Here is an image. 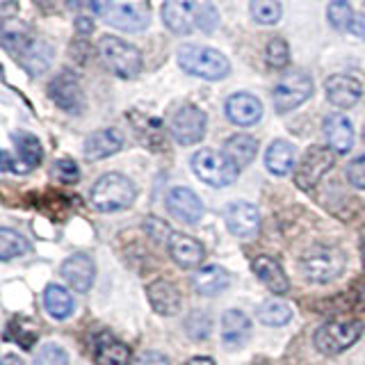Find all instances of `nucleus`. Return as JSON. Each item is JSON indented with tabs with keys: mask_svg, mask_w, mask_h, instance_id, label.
I'll return each instance as SVG.
<instances>
[{
	"mask_svg": "<svg viewBox=\"0 0 365 365\" xmlns=\"http://www.w3.org/2000/svg\"><path fill=\"white\" fill-rule=\"evenodd\" d=\"M3 46L30 76H39L51 66L53 60L51 43L26 26H5Z\"/></svg>",
	"mask_w": 365,
	"mask_h": 365,
	"instance_id": "obj_1",
	"label": "nucleus"
},
{
	"mask_svg": "<svg viewBox=\"0 0 365 365\" xmlns=\"http://www.w3.org/2000/svg\"><path fill=\"white\" fill-rule=\"evenodd\" d=\"M178 64L185 73L203 80H222L231 73L226 55L210 48V46L185 43L178 51Z\"/></svg>",
	"mask_w": 365,
	"mask_h": 365,
	"instance_id": "obj_2",
	"label": "nucleus"
},
{
	"mask_svg": "<svg viewBox=\"0 0 365 365\" xmlns=\"http://www.w3.org/2000/svg\"><path fill=\"white\" fill-rule=\"evenodd\" d=\"M135 201V185L128 176L117 174H106L96 180L94 190H91V205L98 212H117L130 208Z\"/></svg>",
	"mask_w": 365,
	"mask_h": 365,
	"instance_id": "obj_3",
	"label": "nucleus"
},
{
	"mask_svg": "<svg viewBox=\"0 0 365 365\" xmlns=\"http://www.w3.org/2000/svg\"><path fill=\"white\" fill-rule=\"evenodd\" d=\"M98 55L103 57V62L110 68L114 76L119 78H137L142 73V66H144V60H142V53L135 48L133 43L123 41L119 37H101L98 41Z\"/></svg>",
	"mask_w": 365,
	"mask_h": 365,
	"instance_id": "obj_4",
	"label": "nucleus"
},
{
	"mask_svg": "<svg viewBox=\"0 0 365 365\" xmlns=\"http://www.w3.org/2000/svg\"><path fill=\"white\" fill-rule=\"evenodd\" d=\"M345 254L338 247L331 245H315L302 256V272L308 281L313 283H329L338 279L345 269Z\"/></svg>",
	"mask_w": 365,
	"mask_h": 365,
	"instance_id": "obj_5",
	"label": "nucleus"
},
{
	"mask_svg": "<svg viewBox=\"0 0 365 365\" xmlns=\"http://www.w3.org/2000/svg\"><path fill=\"white\" fill-rule=\"evenodd\" d=\"M363 334V322L359 319H349V317H340V319H329L327 324H322L315 334V347L329 354V356H336L342 354L347 347H351Z\"/></svg>",
	"mask_w": 365,
	"mask_h": 365,
	"instance_id": "obj_6",
	"label": "nucleus"
},
{
	"mask_svg": "<svg viewBox=\"0 0 365 365\" xmlns=\"http://www.w3.org/2000/svg\"><path fill=\"white\" fill-rule=\"evenodd\" d=\"M192 169L203 182L212 187H226L235 182L240 169L224 153H217L212 148H201L192 155Z\"/></svg>",
	"mask_w": 365,
	"mask_h": 365,
	"instance_id": "obj_7",
	"label": "nucleus"
},
{
	"mask_svg": "<svg viewBox=\"0 0 365 365\" xmlns=\"http://www.w3.org/2000/svg\"><path fill=\"white\" fill-rule=\"evenodd\" d=\"M313 96V80L308 73L304 71H292V73H285L277 87H274V108H277L279 114H285L294 108H299L302 103H306L308 98Z\"/></svg>",
	"mask_w": 365,
	"mask_h": 365,
	"instance_id": "obj_8",
	"label": "nucleus"
},
{
	"mask_svg": "<svg viewBox=\"0 0 365 365\" xmlns=\"http://www.w3.org/2000/svg\"><path fill=\"white\" fill-rule=\"evenodd\" d=\"M205 125H208V117L203 110L197 106H180L169 119V133L178 144L190 146L203 140Z\"/></svg>",
	"mask_w": 365,
	"mask_h": 365,
	"instance_id": "obj_9",
	"label": "nucleus"
},
{
	"mask_svg": "<svg viewBox=\"0 0 365 365\" xmlns=\"http://www.w3.org/2000/svg\"><path fill=\"white\" fill-rule=\"evenodd\" d=\"M336 158L334 151L329 146H311L308 151L304 153L299 167L294 171V182L299 190H313L319 178H322L327 171L334 167Z\"/></svg>",
	"mask_w": 365,
	"mask_h": 365,
	"instance_id": "obj_10",
	"label": "nucleus"
},
{
	"mask_svg": "<svg viewBox=\"0 0 365 365\" xmlns=\"http://www.w3.org/2000/svg\"><path fill=\"white\" fill-rule=\"evenodd\" d=\"M203 5L197 0H165L163 3V23L176 34H190L199 28Z\"/></svg>",
	"mask_w": 365,
	"mask_h": 365,
	"instance_id": "obj_11",
	"label": "nucleus"
},
{
	"mask_svg": "<svg viewBox=\"0 0 365 365\" xmlns=\"http://www.w3.org/2000/svg\"><path fill=\"white\" fill-rule=\"evenodd\" d=\"M48 96L57 108L68 114H80L85 108V94L71 71L57 73L48 85Z\"/></svg>",
	"mask_w": 365,
	"mask_h": 365,
	"instance_id": "obj_12",
	"label": "nucleus"
},
{
	"mask_svg": "<svg viewBox=\"0 0 365 365\" xmlns=\"http://www.w3.org/2000/svg\"><path fill=\"white\" fill-rule=\"evenodd\" d=\"M148 21H151V9L146 3L114 5L106 14L108 26L123 32H142L144 28H148Z\"/></svg>",
	"mask_w": 365,
	"mask_h": 365,
	"instance_id": "obj_13",
	"label": "nucleus"
},
{
	"mask_svg": "<svg viewBox=\"0 0 365 365\" xmlns=\"http://www.w3.org/2000/svg\"><path fill=\"white\" fill-rule=\"evenodd\" d=\"M224 222L226 228L237 237H254L260 228V215L256 205L247 201H233L226 205L224 210Z\"/></svg>",
	"mask_w": 365,
	"mask_h": 365,
	"instance_id": "obj_14",
	"label": "nucleus"
},
{
	"mask_svg": "<svg viewBox=\"0 0 365 365\" xmlns=\"http://www.w3.org/2000/svg\"><path fill=\"white\" fill-rule=\"evenodd\" d=\"M167 210L182 224H197L203 217V203L190 187H171L167 194Z\"/></svg>",
	"mask_w": 365,
	"mask_h": 365,
	"instance_id": "obj_15",
	"label": "nucleus"
},
{
	"mask_svg": "<svg viewBox=\"0 0 365 365\" xmlns=\"http://www.w3.org/2000/svg\"><path fill=\"white\" fill-rule=\"evenodd\" d=\"M324 89H327V98H329L331 106H336L340 110L354 108L363 96V85L356 78L345 76V73L331 76L324 83Z\"/></svg>",
	"mask_w": 365,
	"mask_h": 365,
	"instance_id": "obj_16",
	"label": "nucleus"
},
{
	"mask_svg": "<svg viewBox=\"0 0 365 365\" xmlns=\"http://www.w3.org/2000/svg\"><path fill=\"white\" fill-rule=\"evenodd\" d=\"M62 277L76 292H87L96 277L94 260L85 254H73L62 262Z\"/></svg>",
	"mask_w": 365,
	"mask_h": 365,
	"instance_id": "obj_17",
	"label": "nucleus"
},
{
	"mask_svg": "<svg viewBox=\"0 0 365 365\" xmlns=\"http://www.w3.org/2000/svg\"><path fill=\"white\" fill-rule=\"evenodd\" d=\"M226 117L235 125H254L262 117V103L256 96L240 91L226 98Z\"/></svg>",
	"mask_w": 365,
	"mask_h": 365,
	"instance_id": "obj_18",
	"label": "nucleus"
},
{
	"mask_svg": "<svg viewBox=\"0 0 365 365\" xmlns=\"http://www.w3.org/2000/svg\"><path fill=\"white\" fill-rule=\"evenodd\" d=\"M169 254L176 260V265H180L182 269L199 267L205 258V251H203L201 242H197V240L190 235H180V233L169 237Z\"/></svg>",
	"mask_w": 365,
	"mask_h": 365,
	"instance_id": "obj_19",
	"label": "nucleus"
},
{
	"mask_svg": "<svg viewBox=\"0 0 365 365\" xmlns=\"http://www.w3.org/2000/svg\"><path fill=\"white\" fill-rule=\"evenodd\" d=\"M324 135L329 148L336 153H349L354 146V128L345 114H329L324 119Z\"/></svg>",
	"mask_w": 365,
	"mask_h": 365,
	"instance_id": "obj_20",
	"label": "nucleus"
},
{
	"mask_svg": "<svg viewBox=\"0 0 365 365\" xmlns=\"http://www.w3.org/2000/svg\"><path fill=\"white\" fill-rule=\"evenodd\" d=\"M96 365H130V349L112 334H98L94 342Z\"/></svg>",
	"mask_w": 365,
	"mask_h": 365,
	"instance_id": "obj_21",
	"label": "nucleus"
},
{
	"mask_svg": "<svg viewBox=\"0 0 365 365\" xmlns=\"http://www.w3.org/2000/svg\"><path fill=\"white\" fill-rule=\"evenodd\" d=\"M146 297H148V302H151L153 311L160 315H176L180 311V294L174 285L165 279L148 283Z\"/></svg>",
	"mask_w": 365,
	"mask_h": 365,
	"instance_id": "obj_22",
	"label": "nucleus"
},
{
	"mask_svg": "<svg viewBox=\"0 0 365 365\" xmlns=\"http://www.w3.org/2000/svg\"><path fill=\"white\" fill-rule=\"evenodd\" d=\"M251 269H254L256 277L265 283L274 294H285L290 290V283L285 279L283 267L274 258L258 256V258H254V262H251Z\"/></svg>",
	"mask_w": 365,
	"mask_h": 365,
	"instance_id": "obj_23",
	"label": "nucleus"
},
{
	"mask_svg": "<svg viewBox=\"0 0 365 365\" xmlns=\"http://www.w3.org/2000/svg\"><path fill=\"white\" fill-rule=\"evenodd\" d=\"M251 334V322L245 313L240 311H226L222 317V340L228 349L242 347L249 340Z\"/></svg>",
	"mask_w": 365,
	"mask_h": 365,
	"instance_id": "obj_24",
	"label": "nucleus"
},
{
	"mask_svg": "<svg viewBox=\"0 0 365 365\" xmlns=\"http://www.w3.org/2000/svg\"><path fill=\"white\" fill-rule=\"evenodd\" d=\"M123 140L121 135L114 128H106V130H96L91 133L85 140V158L87 160H103L114 155L121 148Z\"/></svg>",
	"mask_w": 365,
	"mask_h": 365,
	"instance_id": "obj_25",
	"label": "nucleus"
},
{
	"mask_svg": "<svg viewBox=\"0 0 365 365\" xmlns=\"http://www.w3.org/2000/svg\"><path fill=\"white\" fill-rule=\"evenodd\" d=\"M265 165L274 176L290 174V169L294 167V146L285 140H274L265 153Z\"/></svg>",
	"mask_w": 365,
	"mask_h": 365,
	"instance_id": "obj_26",
	"label": "nucleus"
},
{
	"mask_svg": "<svg viewBox=\"0 0 365 365\" xmlns=\"http://www.w3.org/2000/svg\"><path fill=\"white\" fill-rule=\"evenodd\" d=\"M256 151H258V142L249 135H233L231 140L224 144V155L231 160L237 169L251 165V160L256 158Z\"/></svg>",
	"mask_w": 365,
	"mask_h": 365,
	"instance_id": "obj_27",
	"label": "nucleus"
},
{
	"mask_svg": "<svg viewBox=\"0 0 365 365\" xmlns=\"http://www.w3.org/2000/svg\"><path fill=\"white\" fill-rule=\"evenodd\" d=\"M43 306H46V311H48L51 317L66 319L73 313V297L66 288H62V285L51 283L43 292Z\"/></svg>",
	"mask_w": 365,
	"mask_h": 365,
	"instance_id": "obj_28",
	"label": "nucleus"
},
{
	"mask_svg": "<svg viewBox=\"0 0 365 365\" xmlns=\"http://www.w3.org/2000/svg\"><path fill=\"white\" fill-rule=\"evenodd\" d=\"M228 272L220 265H208L203 267L197 277H194V288H197L201 294L205 297H212V294H220L222 290L228 288Z\"/></svg>",
	"mask_w": 365,
	"mask_h": 365,
	"instance_id": "obj_29",
	"label": "nucleus"
},
{
	"mask_svg": "<svg viewBox=\"0 0 365 365\" xmlns=\"http://www.w3.org/2000/svg\"><path fill=\"white\" fill-rule=\"evenodd\" d=\"M258 319L267 327H283L292 319V308L288 304H283L279 299H267L258 306L256 311Z\"/></svg>",
	"mask_w": 365,
	"mask_h": 365,
	"instance_id": "obj_30",
	"label": "nucleus"
},
{
	"mask_svg": "<svg viewBox=\"0 0 365 365\" xmlns=\"http://www.w3.org/2000/svg\"><path fill=\"white\" fill-rule=\"evenodd\" d=\"M14 144L19 148V155L23 160V167L28 171L34 169L43 158V151H41V144L34 135L30 133H14Z\"/></svg>",
	"mask_w": 365,
	"mask_h": 365,
	"instance_id": "obj_31",
	"label": "nucleus"
},
{
	"mask_svg": "<svg viewBox=\"0 0 365 365\" xmlns=\"http://www.w3.org/2000/svg\"><path fill=\"white\" fill-rule=\"evenodd\" d=\"M30 251V245L26 237L19 235L11 228H0V260H11L16 256H23Z\"/></svg>",
	"mask_w": 365,
	"mask_h": 365,
	"instance_id": "obj_32",
	"label": "nucleus"
},
{
	"mask_svg": "<svg viewBox=\"0 0 365 365\" xmlns=\"http://www.w3.org/2000/svg\"><path fill=\"white\" fill-rule=\"evenodd\" d=\"M249 11H251V19L260 23V26H274V23L281 21V14H283L279 0H251Z\"/></svg>",
	"mask_w": 365,
	"mask_h": 365,
	"instance_id": "obj_33",
	"label": "nucleus"
},
{
	"mask_svg": "<svg viewBox=\"0 0 365 365\" xmlns=\"http://www.w3.org/2000/svg\"><path fill=\"white\" fill-rule=\"evenodd\" d=\"M354 9L347 0H331L327 7V19L336 30H349L351 21H354Z\"/></svg>",
	"mask_w": 365,
	"mask_h": 365,
	"instance_id": "obj_34",
	"label": "nucleus"
},
{
	"mask_svg": "<svg viewBox=\"0 0 365 365\" xmlns=\"http://www.w3.org/2000/svg\"><path fill=\"white\" fill-rule=\"evenodd\" d=\"M265 60L272 68H285L290 62V48L281 37H274L267 41V48H265Z\"/></svg>",
	"mask_w": 365,
	"mask_h": 365,
	"instance_id": "obj_35",
	"label": "nucleus"
},
{
	"mask_svg": "<svg viewBox=\"0 0 365 365\" xmlns=\"http://www.w3.org/2000/svg\"><path fill=\"white\" fill-rule=\"evenodd\" d=\"M53 176H55V180H60L62 185H76L80 180V169L73 160L62 158L53 165Z\"/></svg>",
	"mask_w": 365,
	"mask_h": 365,
	"instance_id": "obj_36",
	"label": "nucleus"
},
{
	"mask_svg": "<svg viewBox=\"0 0 365 365\" xmlns=\"http://www.w3.org/2000/svg\"><path fill=\"white\" fill-rule=\"evenodd\" d=\"M185 329H187L190 338H194V340H205V338H208V334H210V319H208V315H205V313L194 311L187 317Z\"/></svg>",
	"mask_w": 365,
	"mask_h": 365,
	"instance_id": "obj_37",
	"label": "nucleus"
},
{
	"mask_svg": "<svg viewBox=\"0 0 365 365\" xmlns=\"http://www.w3.org/2000/svg\"><path fill=\"white\" fill-rule=\"evenodd\" d=\"M32 365H68V356L60 345H43Z\"/></svg>",
	"mask_w": 365,
	"mask_h": 365,
	"instance_id": "obj_38",
	"label": "nucleus"
},
{
	"mask_svg": "<svg viewBox=\"0 0 365 365\" xmlns=\"http://www.w3.org/2000/svg\"><path fill=\"white\" fill-rule=\"evenodd\" d=\"M26 322L28 319H14V322H11L9 327H14V329H19V334L14 336V340L19 342V345L23 347V349H32V345H34V340L39 338V334H37V329H34L32 324L28 327V329H23L26 327Z\"/></svg>",
	"mask_w": 365,
	"mask_h": 365,
	"instance_id": "obj_39",
	"label": "nucleus"
},
{
	"mask_svg": "<svg viewBox=\"0 0 365 365\" xmlns=\"http://www.w3.org/2000/svg\"><path fill=\"white\" fill-rule=\"evenodd\" d=\"M347 180L354 187L365 190V155L354 158L349 167H347Z\"/></svg>",
	"mask_w": 365,
	"mask_h": 365,
	"instance_id": "obj_40",
	"label": "nucleus"
},
{
	"mask_svg": "<svg viewBox=\"0 0 365 365\" xmlns=\"http://www.w3.org/2000/svg\"><path fill=\"white\" fill-rule=\"evenodd\" d=\"M345 308L349 311H365V285L356 283L349 294H345Z\"/></svg>",
	"mask_w": 365,
	"mask_h": 365,
	"instance_id": "obj_41",
	"label": "nucleus"
},
{
	"mask_svg": "<svg viewBox=\"0 0 365 365\" xmlns=\"http://www.w3.org/2000/svg\"><path fill=\"white\" fill-rule=\"evenodd\" d=\"M68 9L78 11V16H94L98 14L96 0H66Z\"/></svg>",
	"mask_w": 365,
	"mask_h": 365,
	"instance_id": "obj_42",
	"label": "nucleus"
},
{
	"mask_svg": "<svg viewBox=\"0 0 365 365\" xmlns=\"http://www.w3.org/2000/svg\"><path fill=\"white\" fill-rule=\"evenodd\" d=\"M137 365H169V359L160 351H144L140 359H137Z\"/></svg>",
	"mask_w": 365,
	"mask_h": 365,
	"instance_id": "obj_43",
	"label": "nucleus"
},
{
	"mask_svg": "<svg viewBox=\"0 0 365 365\" xmlns=\"http://www.w3.org/2000/svg\"><path fill=\"white\" fill-rule=\"evenodd\" d=\"M76 30L80 34H91L94 32V19L91 16H76Z\"/></svg>",
	"mask_w": 365,
	"mask_h": 365,
	"instance_id": "obj_44",
	"label": "nucleus"
},
{
	"mask_svg": "<svg viewBox=\"0 0 365 365\" xmlns=\"http://www.w3.org/2000/svg\"><path fill=\"white\" fill-rule=\"evenodd\" d=\"M349 32H351V34H356L359 39H365V16H363V14L354 16L351 26H349Z\"/></svg>",
	"mask_w": 365,
	"mask_h": 365,
	"instance_id": "obj_45",
	"label": "nucleus"
},
{
	"mask_svg": "<svg viewBox=\"0 0 365 365\" xmlns=\"http://www.w3.org/2000/svg\"><path fill=\"white\" fill-rule=\"evenodd\" d=\"M215 26V11L210 7L203 5V11H201V21H199V28L203 30H210Z\"/></svg>",
	"mask_w": 365,
	"mask_h": 365,
	"instance_id": "obj_46",
	"label": "nucleus"
},
{
	"mask_svg": "<svg viewBox=\"0 0 365 365\" xmlns=\"http://www.w3.org/2000/svg\"><path fill=\"white\" fill-rule=\"evenodd\" d=\"M185 365H215V361L208 359V356H194V359H190Z\"/></svg>",
	"mask_w": 365,
	"mask_h": 365,
	"instance_id": "obj_47",
	"label": "nucleus"
},
{
	"mask_svg": "<svg viewBox=\"0 0 365 365\" xmlns=\"http://www.w3.org/2000/svg\"><path fill=\"white\" fill-rule=\"evenodd\" d=\"M96 7H98V14H108L112 9V0H96Z\"/></svg>",
	"mask_w": 365,
	"mask_h": 365,
	"instance_id": "obj_48",
	"label": "nucleus"
},
{
	"mask_svg": "<svg viewBox=\"0 0 365 365\" xmlns=\"http://www.w3.org/2000/svg\"><path fill=\"white\" fill-rule=\"evenodd\" d=\"M3 365H23V361L19 356H11V354H7V356L3 359Z\"/></svg>",
	"mask_w": 365,
	"mask_h": 365,
	"instance_id": "obj_49",
	"label": "nucleus"
},
{
	"mask_svg": "<svg viewBox=\"0 0 365 365\" xmlns=\"http://www.w3.org/2000/svg\"><path fill=\"white\" fill-rule=\"evenodd\" d=\"M361 258H363V272H365V242L361 245Z\"/></svg>",
	"mask_w": 365,
	"mask_h": 365,
	"instance_id": "obj_50",
	"label": "nucleus"
},
{
	"mask_svg": "<svg viewBox=\"0 0 365 365\" xmlns=\"http://www.w3.org/2000/svg\"><path fill=\"white\" fill-rule=\"evenodd\" d=\"M363 140H365V125H363Z\"/></svg>",
	"mask_w": 365,
	"mask_h": 365,
	"instance_id": "obj_51",
	"label": "nucleus"
}]
</instances>
